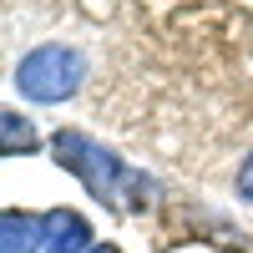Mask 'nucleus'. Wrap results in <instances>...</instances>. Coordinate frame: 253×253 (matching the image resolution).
Here are the masks:
<instances>
[{
    "instance_id": "5",
    "label": "nucleus",
    "mask_w": 253,
    "mask_h": 253,
    "mask_svg": "<svg viewBox=\"0 0 253 253\" xmlns=\"http://www.w3.org/2000/svg\"><path fill=\"white\" fill-rule=\"evenodd\" d=\"M0 147H5V157H31V152H41V132H36V122L31 117H20L15 107H5V117H0Z\"/></svg>"
},
{
    "instance_id": "2",
    "label": "nucleus",
    "mask_w": 253,
    "mask_h": 253,
    "mask_svg": "<svg viewBox=\"0 0 253 253\" xmlns=\"http://www.w3.org/2000/svg\"><path fill=\"white\" fill-rule=\"evenodd\" d=\"M86 76H91L86 51L66 46V41H46V46H31L15 61L10 86L26 101H36V107H61V101H71L81 86H86Z\"/></svg>"
},
{
    "instance_id": "1",
    "label": "nucleus",
    "mask_w": 253,
    "mask_h": 253,
    "mask_svg": "<svg viewBox=\"0 0 253 253\" xmlns=\"http://www.w3.org/2000/svg\"><path fill=\"white\" fill-rule=\"evenodd\" d=\"M51 157L117 218H132V213H142V208L157 198L152 177L132 172L107 142H96L91 132H81V126H61V132L51 137Z\"/></svg>"
},
{
    "instance_id": "4",
    "label": "nucleus",
    "mask_w": 253,
    "mask_h": 253,
    "mask_svg": "<svg viewBox=\"0 0 253 253\" xmlns=\"http://www.w3.org/2000/svg\"><path fill=\"white\" fill-rule=\"evenodd\" d=\"M0 253H46V218L5 208L0 213Z\"/></svg>"
},
{
    "instance_id": "6",
    "label": "nucleus",
    "mask_w": 253,
    "mask_h": 253,
    "mask_svg": "<svg viewBox=\"0 0 253 253\" xmlns=\"http://www.w3.org/2000/svg\"><path fill=\"white\" fill-rule=\"evenodd\" d=\"M233 187H238V198L253 208V152L243 157V167H238V177H233Z\"/></svg>"
},
{
    "instance_id": "7",
    "label": "nucleus",
    "mask_w": 253,
    "mask_h": 253,
    "mask_svg": "<svg viewBox=\"0 0 253 253\" xmlns=\"http://www.w3.org/2000/svg\"><path fill=\"white\" fill-rule=\"evenodd\" d=\"M91 253H122V248H117V243H96Z\"/></svg>"
},
{
    "instance_id": "3",
    "label": "nucleus",
    "mask_w": 253,
    "mask_h": 253,
    "mask_svg": "<svg viewBox=\"0 0 253 253\" xmlns=\"http://www.w3.org/2000/svg\"><path fill=\"white\" fill-rule=\"evenodd\" d=\"M96 238H91V223L86 213L76 208H51L46 213V253H91Z\"/></svg>"
}]
</instances>
